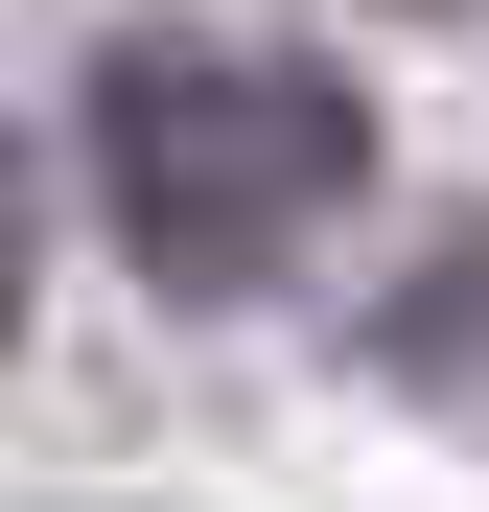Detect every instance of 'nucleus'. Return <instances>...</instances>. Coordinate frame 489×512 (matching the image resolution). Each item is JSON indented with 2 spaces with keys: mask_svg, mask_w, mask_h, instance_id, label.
I'll return each instance as SVG.
<instances>
[{
  "mask_svg": "<svg viewBox=\"0 0 489 512\" xmlns=\"http://www.w3.org/2000/svg\"><path fill=\"white\" fill-rule=\"evenodd\" d=\"M350 187H373V117L303 47H233V24H117L94 47V210L163 303H257Z\"/></svg>",
  "mask_w": 489,
  "mask_h": 512,
  "instance_id": "f257e3e1",
  "label": "nucleus"
},
{
  "mask_svg": "<svg viewBox=\"0 0 489 512\" xmlns=\"http://www.w3.org/2000/svg\"><path fill=\"white\" fill-rule=\"evenodd\" d=\"M466 396H489V373H466Z\"/></svg>",
  "mask_w": 489,
  "mask_h": 512,
  "instance_id": "7ed1b4c3",
  "label": "nucleus"
},
{
  "mask_svg": "<svg viewBox=\"0 0 489 512\" xmlns=\"http://www.w3.org/2000/svg\"><path fill=\"white\" fill-rule=\"evenodd\" d=\"M0 326H24V163H0Z\"/></svg>",
  "mask_w": 489,
  "mask_h": 512,
  "instance_id": "f03ea898",
  "label": "nucleus"
}]
</instances>
